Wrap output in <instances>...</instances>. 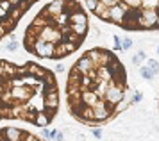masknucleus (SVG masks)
I'll return each instance as SVG.
<instances>
[{"mask_svg":"<svg viewBox=\"0 0 159 141\" xmlns=\"http://www.w3.org/2000/svg\"><path fill=\"white\" fill-rule=\"evenodd\" d=\"M50 139L63 141V139H65V136H63V132H61V130H57V129H54V130L50 132Z\"/></svg>","mask_w":159,"mask_h":141,"instance_id":"1a4fd4ad","label":"nucleus"},{"mask_svg":"<svg viewBox=\"0 0 159 141\" xmlns=\"http://www.w3.org/2000/svg\"><path fill=\"white\" fill-rule=\"evenodd\" d=\"M130 47H132V39H130V38H123V39H122V48L123 50H129Z\"/></svg>","mask_w":159,"mask_h":141,"instance_id":"9b49d317","label":"nucleus"},{"mask_svg":"<svg viewBox=\"0 0 159 141\" xmlns=\"http://www.w3.org/2000/svg\"><path fill=\"white\" fill-rule=\"evenodd\" d=\"M129 75L113 50L93 47L72 64L66 77V107L82 125L100 127L130 106Z\"/></svg>","mask_w":159,"mask_h":141,"instance_id":"f257e3e1","label":"nucleus"},{"mask_svg":"<svg viewBox=\"0 0 159 141\" xmlns=\"http://www.w3.org/2000/svg\"><path fill=\"white\" fill-rule=\"evenodd\" d=\"M56 71H57V73L65 71V66H63V64H57V66H56Z\"/></svg>","mask_w":159,"mask_h":141,"instance_id":"2eb2a0df","label":"nucleus"},{"mask_svg":"<svg viewBox=\"0 0 159 141\" xmlns=\"http://www.w3.org/2000/svg\"><path fill=\"white\" fill-rule=\"evenodd\" d=\"M147 66H148L150 70H154L156 73H159V63L156 59H147Z\"/></svg>","mask_w":159,"mask_h":141,"instance_id":"9d476101","label":"nucleus"},{"mask_svg":"<svg viewBox=\"0 0 159 141\" xmlns=\"http://www.w3.org/2000/svg\"><path fill=\"white\" fill-rule=\"evenodd\" d=\"M139 75H141L145 80H154V77H156L157 73H156L154 70H150V68L145 64V66H139Z\"/></svg>","mask_w":159,"mask_h":141,"instance_id":"423d86ee","label":"nucleus"},{"mask_svg":"<svg viewBox=\"0 0 159 141\" xmlns=\"http://www.w3.org/2000/svg\"><path fill=\"white\" fill-rule=\"evenodd\" d=\"M157 109H159V102H157Z\"/></svg>","mask_w":159,"mask_h":141,"instance_id":"f3484780","label":"nucleus"},{"mask_svg":"<svg viewBox=\"0 0 159 141\" xmlns=\"http://www.w3.org/2000/svg\"><path fill=\"white\" fill-rule=\"evenodd\" d=\"M157 54H159V45H157Z\"/></svg>","mask_w":159,"mask_h":141,"instance_id":"dca6fc26","label":"nucleus"},{"mask_svg":"<svg viewBox=\"0 0 159 141\" xmlns=\"http://www.w3.org/2000/svg\"><path fill=\"white\" fill-rule=\"evenodd\" d=\"M143 59H145V52H143V50H139V52H138L136 56L132 57V64H134V66H139Z\"/></svg>","mask_w":159,"mask_h":141,"instance_id":"0eeeda50","label":"nucleus"},{"mask_svg":"<svg viewBox=\"0 0 159 141\" xmlns=\"http://www.w3.org/2000/svg\"><path fill=\"white\" fill-rule=\"evenodd\" d=\"M84 7L127 32H159V0H84Z\"/></svg>","mask_w":159,"mask_h":141,"instance_id":"20e7f679","label":"nucleus"},{"mask_svg":"<svg viewBox=\"0 0 159 141\" xmlns=\"http://www.w3.org/2000/svg\"><path fill=\"white\" fill-rule=\"evenodd\" d=\"M113 41H115V50H116V52H120V50H122V43H120V38H118V36L115 34Z\"/></svg>","mask_w":159,"mask_h":141,"instance_id":"f8f14e48","label":"nucleus"},{"mask_svg":"<svg viewBox=\"0 0 159 141\" xmlns=\"http://www.w3.org/2000/svg\"><path fill=\"white\" fill-rule=\"evenodd\" d=\"M59 111L56 73L29 61L15 64L0 59V120H22L47 127Z\"/></svg>","mask_w":159,"mask_h":141,"instance_id":"f03ea898","label":"nucleus"},{"mask_svg":"<svg viewBox=\"0 0 159 141\" xmlns=\"http://www.w3.org/2000/svg\"><path fill=\"white\" fill-rule=\"evenodd\" d=\"M89 32V14L79 0H50L23 32V48L48 61L75 54Z\"/></svg>","mask_w":159,"mask_h":141,"instance_id":"7ed1b4c3","label":"nucleus"},{"mask_svg":"<svg viewBox=\"0 0 159 141\" xmlns=\"http://www.w3.org/2000/svg\"><path fill=\"white\" fill-rule=\"evenodd\" d=\"M0 141H43L32 132H27L18 127H4L0 129Z\"/></svg>","mask_w":159,"mask_h":141,"instance_id":"39448f33","label":"nucleus"},{"mask_svg":"<svg viewBox=\"0 0 159 141\" xmlns=\"http://www.w3.org/2000/svg\"><path fill=\"white\" fill-rule=\"evenodd\" d=\"M41 130H43V138H45V139H50V132H48V130H47V129H41Z\"/></svg>","mask_w":159,"mask_h":141,"instance_id":"4468645a","label":"nucleus"},{"mask_svg":"<svg viewBox=\"0 0 159 141\" xmlns=\"http://www.w3.org/2000/svg\"><path fill=\"white\" fill-rule=\"evenodd\" d=\"M93 136L100 139V138H102V130H100V129H93Z\"/></svg>","mask_w":159,"mask_h":141,"instance_id":"ddd939ff","label":"nucleus"},{"mask_svg":"<svg viewBox=\"0 0 159 141\" xmlns=\"http://www.w3.org/2000/svg\"><path fill=\"white\" fill-rule=\"evenodd\" d=\"M18 48H20V43L16 41V39H11V41L6 45V50H7V52H16Z\"/></svg>","mask_w":159,"mask_h":141,"instance_id":"6e6552de","label":"nucleus"}]
</instances>
